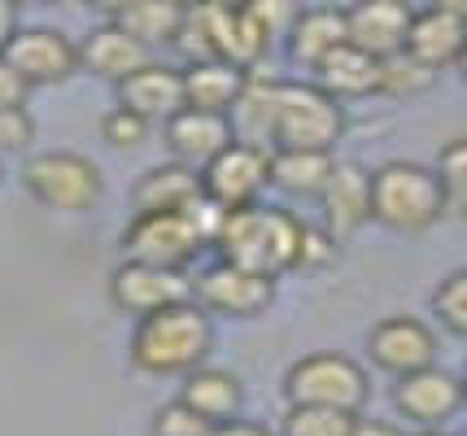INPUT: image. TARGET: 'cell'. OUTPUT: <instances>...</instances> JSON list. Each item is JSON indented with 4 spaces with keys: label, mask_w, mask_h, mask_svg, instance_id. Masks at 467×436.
<instances>
[{
    "label": "cell",
    "mask_w": 467,
    "mask_h": 436,
    "mask_svg": "<svg viewBox=\"0 0 467 436\" xmlns=\"http://www.w3.org/2000/svg\"><path fill=\"white\" fill-rule=\"evenodd\" d=\"M214 345L210 314L188 301L162 314H149L131 332V367L144 375H192L205 367Z\"/></svg>",
    "instance_id": "obj_1"
},
{
    "label": "cell",
    "mask_w": 467,
    "mask_h": 436,
    "mask_svg": "<svg viewBox=\"0 0 467 436\" xmlns=\"http://www.w3.org/2000/svg\"><path fill=\"white\" fill-rule=\"evenodd\" d=\"M297 240H302V223L275 206H249L232 209L227 228L214 249L223 253V262L266 279H280L285 270L297 267Z\"/></svg>",
    "instance_id": "obj_2"
},
{
    "label": "cell",
    "mask_w": 467,
    "mask_h": 436,
    "mask_svg": "<svg viewBox=\"0 0 467 436\" xmlns=\"http://www.w3.org/2000/svg\"><path fill=\"white\" fill-rule=\"evenodd\" d=\"M346 136V109L315 84L280 79L271 109V153H332Z\"/></svg>",
    "instance_id": "obj_3"
},
{
    "label": "cell",
    "mask_w": 467,
    "mask_h": 436,
    "mask_svg": "<svg viewBox=\"0 0 467 436\" xmlns=\"http://www.w3.org/2000/svg\"><path fill=\"white\" fill-rule=\"evenodd\" d=\"M446 214V197L437 184V170L420 162H385L371 170V218L389 231L420 236Z\"/></svg>",
    "instance_id": "obj_4"
},
{
    "label": "cell",
    "mask_w": 467,
    "mask_h": 436,
    "mask_svg": "<svg viewBox=\"0 0 467 436\" xmlns=\"http://www.w3.org/2000/svg\"><path fill=\"white\" fill-rule=\"evenodd\" d=\"M288 406H324V411H346L358 415L371 397L367 371L346 353H306L285 375Z\"/></svg>",
    "instance_id": "obj_5"
},
{
    "label": "cell",
    "mask_w": 467,
    "mask_h": 436,
    "mask_svg": "<svg viewBox=\"0 0 467 436\" xmlns=\"http://www.w3.org/2000/svg\"><path fill=\"white\" fill-rule=\"evenodd\" d=\"M22 184L40 206L61 209V214H88V209H97L105 192L97 162H88L83 153H66V148L36 153L22 167Z\"/></svg>",
    "instance_id": "obj_6"
},
{
    "label": "cell",
    "mask_w": 467,
    "mask_h": 436,
    "mask_svg": "<svg viewBox=\"0 0 467 436\" xmlns=\"http://www.w3.org/2000/svg\"><path fill=\"white\" fill-rule=\"evenodd\" d=\"M109 301L114 310L136 314V323L149 314H162L171 306L197 301V284L171 267H149V262H119L109 275Z\"/></svg>",
    "instance_id": "obj_7"
},
{
    "label": "cell",
    "mask_w": 467,
    "mask_h": 436,
    "mask_svg": "<svg viewBox=\"0 0 467 436\" xmlns=\"http://www.w3.org/2000/svg\"><path fill=\"white\" fill-rule=\"evenodd\" d=\"M122 249H127V262L183 270L205 249V240L197 236L188 214H136L122 231Z\"/></svg>",
    "instance_id": "obj_8"
},
{
    "label": "cell",
    "mask_w": 467,
    "mask_h": 436,
    "mask_svg": "<svg viewBox=\"0 0 467 436\" xmlns=\"http://www.w3.org/2000/svg\"><path fill=\"white\" fill-rule=\"evenodd\" d=\"M271 184V153L258 145H236L223 148L210 167L202 170V188L210 201H219L223 209H249L258 206L263 188Z\"/></svg>",
    "instance_id": "obj_9"
},
{
    "label": "cell",
    "mask_w": 467,
    "mask_h": 436,
    "mask_svg": "<svg viewBox=\"0 0 467 436\" xmlns=\"http://www.w3.org/2000/svg\"><path fill=\"white\" fill-rule=\"evenodd\" d=\"M5 57L31 87H48V84H66L79 70V44L70 40L66 31H57V26H26V31H18L9 40Z\"/></svg>",
    "instance_id": "obj_10"
},
{
    "label": "cell",
    "mask_w": 467,
    "mask_h": 436,
    "mask_svg": "<svg viewBox=\"0 0 467 436\" xmlns=\"http://www.w3.org/2000/svg\"><path fill=\"white\" fill-rule=\"evenodd\" d=\"M367 353L380 371L407 380L415 371L437 367V336L428 332V323L410 319V314H393L380 319L371 332H367Z\"/></svg>",
    "instance_id": "obj_11"
},
{
    "label": "cell",
    "mask_w": 467,
    "mask_h": 436,
    "mask_svg": "<svg viewBox=\"0 0 467 436\" xmlns=\"http://www.w3.org/2000/svg\"><path fill=\"white\" fill-rule=\"evenodd\" d=\"M275 301V279L241 270L232 262H214L197 279V306L205 314H227V319H258Z\"/></svg>",
    "instance_id": "obj_12"
},
{
    "label": "cell",
    "mask_w": 467,
    "mask_h": 436,
    "mask_svg": "<svg viewBox=\"0 0 467 436\" xmlns=\"http://www.w3.org/2000/svg\"><path fill=\"white\" fill-rule=\"evenodd\" d=\"M463 401H467L463 380L441 371V367L407 375V380H398V389H393L398 415L410 419V423H420V432H424V428H441L446 419H454V411H459Z\"/></svg>",
    "instance_id": "obj_13"
},
{
    "label": "cell",
    "mask_w": 467,
    "mask_h": 436,
    "mask_svg": "<svg viewBox=\"0 0 467 436\" xmlns=\"http://www.w3.org/2000/svg\"><path fill=\"white\" fill-rule=\"evenodd\" d=\"M410 18H415V9L402 5V0H363V5H349L346 9L349 44L363 48L367 57H376V62H389V57L407 53Z\"/></svg>",
    "instance_id": "obj_14"
},
{
    "label": "cell",
    "mask_w": 467,
    "mask_h": 436,
    "mask_svg": "<svg viewBox=\"0 0 467 436\" xmlns=\"http://www.w3.org/2000/svg\"><path fill=\"white\" fill-rule=\"evenodd\" d=\"M166 148H171V162L197 170L202 175L223 148L236 145V131H232V118H219V114H202V109H183L171 123L162 127Z\"/></svg>",
    "instance_id": "obj_15"
},
{
    "label": "cell",
    "mask_w": 467,
    "mask_h": 436,
    "mask_svg": "<svg viewBox=\"0 0 467 436\" xmlns=\"http://www.w3.org/2000/svg\"><path fill=\"white\" fill-rule=\"evenodd\" d=\"M467 48V18L450 5H428L415 9L410 18V35H407V53L428 70H441V66H459Z\"/></svg>",
    "instance_id": "obj_16"
},
{
    "label": "cell",
    "mask_w": 467,
    "mask_h": 436,
    "mask_svg": "<svg viewBox=\"0 0 467 436\" xmlns=\"http://www.w3.org/2000/svg\"><path fill=\"white\" fill-rule=\"evenodd\" d=\"M119 109L140 114L149 127L153 123L166 127L175 114L188 109V101H183V70L149 62L144 70H136L127 84H119Z\"/></svg>",
    "instance_id": "obj_17"
},
{
    "label": "cell",
    "mask_w": 467,
    "mask_h": 436,
    "mask_svg": "<svg viewBox=\"0 0 467 436\" xmlns=\"http://www.w3.org/2000/svg\"><path fill=\"white\" fill-rule=\"evenodd\" d=\"M79 66L88 70V75L109 79V84L119 87V84H127L136 70L149 66V48H144L140 40H131L122 26L101 22V26H92L88 40L79 44Z\"/></svg>",
    "instance_id": "obj_18"
},
{
    "label": "cell",
    "mask_w": 467,
    "mask_h": 436,
    "mask_svg": "<svg viewBox=\"0 0 467 436\" xmlns=\"http://www.w3.org/2000/svg\"><path fill=\"white\" fill-rule=\"evenodd\" d=\"M205 197L202 175L197 170L180 167V162H166V167L144 170L136 188H131V209L136 214H188Z\"/></svg>",
    "instance_id": "obj_19"
},
{
    "label": "cell",
    "mask_w": 467,
    "mask_h": 436,
    "mask_svg": "<svg viewBox=\"0 0 467 436\" xmlns=\"http://www.w3.org/2000/svg\"><path fill=\"white\" fill-rule=\"evenodd\" d=\"M319 201H324L327 231L337 240L354 236L371 218V170H363L358 162H337V170H332V179H327Z\"/></svg>",
    "instance_id": "obj_20"
},
{
    "label": "cell",
    "mask_w": 467,
    "mask_h": 436,
    "mask_svg": "<svg viewBox=\"0 0 467 436\" xmlns=\"http://www.w3.org/2000/svg\"><path fill=\"white\" fill-rule=\"evenodd\" d=\"M288 53L297 66H315L327 62L337 48L349 44V22H346V9L337 5H315V9H297V18L288 26Z\"/></svg>",
    "instance_id": "obj_21"
},
{
    "label": "cell",
    "mask_w": 467,
    "mask_h": 436,
    "mask_svg": "<svg viewBox=\"0 0 467 436\" xmlns=\"http://www.w3.org/2000/svg\"><path fill=\"white\" fill-rule=\"evenodd\" d=\"M244 84H249V70L232 62L183 66V101H188V109H202V114L232 118V109L244 96Z\"/></svg>",
    "instance_id": "obj_22"
},
{
    "label": "cell",
    "mask_w": 467,
    "mask_h": 436,
    "mask_svg": "<svg viewBox=\"0 0 467 436\" xmlns=\"http://www.w3.org/2000/svg\"><path fill=\"white\" fill-rule=\"evenodd\" d=\"M315 87L327 92L332 101H363V96H376L380 92V62L367 57L363 48H337L327 62L315 66Z\"/></svg>",
    "instance_id": "obj_23"
},
{
    "label": "cell",
    "mask_w": 467,
    "mask_h": 436,
    "mask_svg": "<svg viewBox=\"0 0 467 436\" xmlns=\"http://www.w3.org/2000/svg\"><path fill=\"white\" fill-rule=\"evenodd\" d=\"M183 406H192L197 415L219 428V423H232L241 419V406H244V384L236 380L232 371H219V367H202L183 380V393H180Z\"/></svg>",
    "instance_id": "obj_24"
},
{
    "label": "cell",
    "mask_w": 467,
    "mask_h": 436,
    "mask_svg": "<svg viewBox=\"0 0 467 436\" xmlns=\"http://www.w3.org/2000/svg\"><path fill=\"white\" fill-rule=\"evenodd\" d=\"M105 22L122 26L144 48H158V44H175L183 26V5H175V0H122V5L105 9Z\"/></svg>",
    "instance_id": "obj_25"
},
{
    "label": "cell",
    "mask_w": 467,
    "mask_h": 436,
    "mask_svg": "<svg viewBox=\"0 0 467 436\" xmlns=\"http://www.w3.org/2000/svg\"><path fill=\"white\" fill-rule=\"evenodd\" d=\"M332 170V153H271V184L285 197H324Z\"/></svg>",
    "instance_id": "obj_26"
},
{
    "label": "cell",
    "mask_w": 467,
    "mask_h": 436,
    "mask_svg": "<svg viewBox=\"0 0 467 436\" xmlns=\"http://www.w3.org/2000/svg\"><path fill=\"white\" fill-rule=\"evenodd\" d=\"M432 170H437V184H441V197H446V214H463L467 218V136L441 145Z\"/></svg>",
    "instance_id": "obj_27"
},
{
    "label": "cell",
    "mask_w": 467,
    "mask_h": 436,
    "mask_svg": "<svg viewBox=\"0 0 467 436\" xmlns=\"http://www.w3.org/2000/svg\"><path fill=\"white\" fill-rule=\"evenodd\" d=\"M358 415L346 411H324V406H288L280 436H349Z\"/></svg>",
    "instance_id": "obj_28"
},
{
    "label": "cell",
    "mask_w": 467,
    "mask_h": 436,
    "mask_svg": "<svg viewBox=\"0 0 467 436\" xmlns=\"http://www.w3.org/2000/svg\"><path fill=\"white\" fill-rule=\"evenodd\" d=\"M432 84H437V70L420 66L410 53H398V57L380 62V92L385 96H420Z\"/></svg>",
    "instance_id": "obj_29"
},
{
    "label": "cell",
    "mask_w": 467,
    "mask_h": 436,
    "mask_svg": "<svg viewBox=\"0 0 467 436\" xmlns=\"http://www.w3.org/2000/svg\"><path fill=\"white\" fill-rule=\"evenodd\" d=\"M432 314L446 323L454 336H467V270L446 275L432 292Z\"/></svg>",
    "instance_id": "obj_30"
},
{
    "label": "cell",
    "mask_w": 467,
    "mask_h": 436,
    "mask_svg": "<svg viewBox=\"0 0 467 436\" xmlns=\"http://www.w3.org/2000/svg\"><path fill=\"white\" fill-rule=\"evenodd\" d=\"M101 136L109 148L131 153V148H140L149 140V123H144L140 114H131V109H109L101 118Z\"/></svg>",
    "instance_id": "obj_31"
},
{
    "label": "cell",
    "mask_w": 467,
    "mask_h": 436,
    "mask_svg": "<svg viewBox=\"0 0 467 436\" xmlns=\"http://www.w3.org/2000/svg\"><path fill=\"white\" fill-rule=\"evenodd\" d=\"M341 258V240L332 236L327 228H310L302 223V240H297V267L306 270H324Z\"/></svg>",
    "instance_id": "obj_32"
},
{
    "label": "cell",
    "mask_w": 467,
    "mask_h": 436,
    "mask_svg": "<svg viewBox=\"0 0 467 436\" xmlns=\"http://www.w3.org/2000/svg\"><path fill=\"white\" fill-rule=\"evenodd\" d=\"M153 436H210V423H205L192 406H183L180 397L158 406L153 415Z\"/></svg>",
    "instance_id": "obj_33"
},
{
    "label": "cell",
    "mask_w": 467,
    "mask_h": 436,
    "mask_svg": "<svg viewBox=\"0 0 467 436\" xmlns=\"http://www.w3.org/2000/svg\"><path fill=\"white\" fill-rule=\"evenodd\" d=\"M31 140H36V118L26 109H0V157L22 153Z\"/></svg>",
    "instance_id": "obj_34"
},
{
    "label": "cell",
    "mask_w": 467,
    "mask_h": 436,
    "mask_svg": "<svg viewBox=\"0 0 467 436\" xmlns=\"http://www.w3.org/2000/svg\"><path fill=\"white\" fill-rule=\"evenodd\" d=\"M26 96H31V84L0 53V109H26Z\"/></svg>",
    "instance_id": "obj_35"
},
{
    "label": "cell",
    "mask_w": 467,
    "mask_h": 436,
    "mask_svg": "<svg viewBox=\"0 0 467 436\" xmlns=\"http://www.w3.org/2000/svg\"><path fill=\"white\" fill-rule=\"evenodd\" d=\"M22 26H18V5L14 0H0V53L9 48V40L18 35Z\"/></svg>",
    "instance_id": "obj_36"
},
{
    "label": "cell",
    "mask_w": 467,
    "mask_h": 436,
    "mask_svg": "<svg viewBox=\"0 0 467 436\" xmlns=\"http://www.w3.org/2000/svg\"><path fill=\"white\" fill-rule=\"evenodd\" d=\"M210 436H275V432H271V428H263V423H249V419H232V423L210 428Z\"/></svg>",
    "instance_id": "obj_37"
},
{
    "label": "cell",
    "mask_w": 467,
    "mask_h": 436,
    "mask_svg": "<svg viewBox=\"0 0 467 436\" xmlns=\"http://www.w3.org/2000/svg\"><path fill=\"white\" fill-rule=\"evenodd\" d=\"M349 436H407V432L393 428V423H385V419H363L358 415V423H354V432Z\"/></svg>",
    "instance_id": "obj_38"
},
{
    "label": "cell",
    "mask_w": 467,
    "mask_h": 436,
    "mask_svg": "<svg viewBox=\"0 0 467 436\" xmlns=\"http://www.w3.org/2000/svg\"><path fill=\"white\" fill-rule=\"evenodd\" d=\"M459 75H463V84H467V48H463V57H459Z\"/></svg>",
    "instance_id": "obj_39"
},
{
    "label": "cell",
    "mask_w": 467,
    "mask_h": 436,
    "mask_svg": "<svg viewBox=\"0 0 467 436\" xmlns=\"http://www.w3.org/2000/svg\"><path fill=\"white\" fill-rule=\"evenodd\" d=\"M415 436H450V432H441V428H424V432H415Z\"/></svg>",
    "instance_id": "obj_40"
},
{
    "label": "cell",
    "mask_w": 467,
    "mask_h": 436,
    "mask_svg": "<svg viewBox=\"0 0 467 436\" xmlns=\"http://www.w3.org/2000/svg\"><path fill=\"white\" fill-rule=\"evenodd\" d=\"M463 389H467V380H463Z\"/></svg>",
    "instance_id": "obj_41"
},
{
    "label": "cell",
    "mask_w": 467,
    "mask_h": 436,
    "mask_svg": "<svg viewBox=\"0 0 467 436\" xmlns=\"http://www.w3.org/2000/svg\"><path fill=\"white\" fill-rule=\"evenodd\" d=\"M463 436H467V432H463Z\"/></svg>",
    "instance_id": "obj_42"
}]
</instances>
